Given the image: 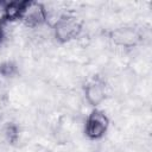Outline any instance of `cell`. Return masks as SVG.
<instances>
[{
	"mask_svg": "<svg viewBox=\"0 0 152 152\" xmlns=\"http://www.w3.org/2000/svg\"><path fill=\"white\" fill-rule=\"evenodd\" d=\"M106 128V122H104V118L101 114H95L91 116L89 125H88V132L89 134H93L94 137H97L99 134H102L103 131Z\"/></svg>",
	"mask_w": 152,
	"mask_h": 152,
	"instance_id": "cell-1",
	"label": "cell"
}]
</instances>
